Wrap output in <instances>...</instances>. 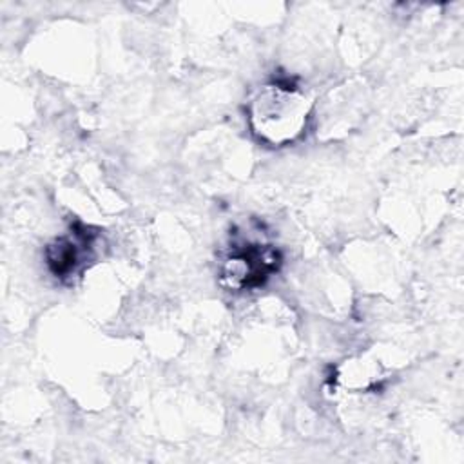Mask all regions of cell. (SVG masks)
Wrapping results in <instances>:
<instances>
[{
  "label": "cell",
  "instance_id": "cell-1",
  "mask_svg": "<svg viewBox=\"0 0 464 464\" xmlns=\"http://www.w3.org/2000/svg\"><path fill=\"white\" fill-rule=\"evenodd\" d=\"M308 118L310 98L290 80L261 85L248 103L250 130L270 147L294 143L304 132Z\"/></svg>",
  "mask_w": 464,
  "mask_h": 464
},
{
  "label": "cell",
  "instance_id": "cell-2",
  "mask_svg": "<svg viewBox=\"0 0 464 464\" xmlns=\"http://www.w3.org/2000/svg\"><path fill=\"white\" fill-rule=\"evenodd\" d=\"M283 256L277 246L261 239L236 237L230 241L221 266V285L232 292L263 286L281 266Z\"/></svg>",
  "mask_w": 464,
  "mask_h": 464
},
{
  "label": "cell",
  "instance_id": "cell-3",
  "mask_svg": "<svg viewBox=\"0 0 464 464\" xmlns=\"http://www.w3.org/2000/svg\"><path fill=\"white\" fill-rule=\"evenodd\" d=\"M100 234L76 221L67 232L54 237L45 248V263L56 279L71 281L78 277L96 257Z\"/></svg>",
  "mask_w": 464,
  "mask_h": 464
}]
</instances>
